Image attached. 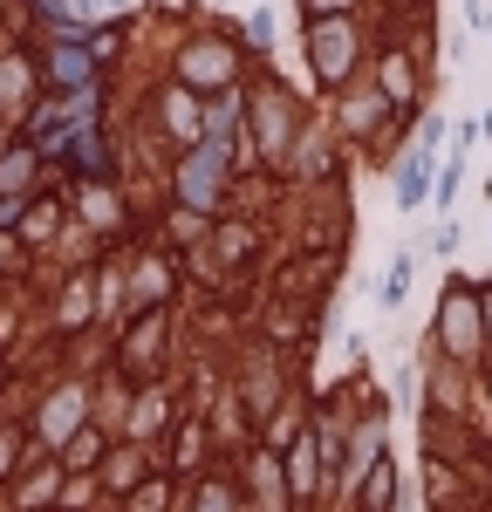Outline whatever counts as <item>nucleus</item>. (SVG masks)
Returning <instances> with one entry per match:
<instances>
[{
  "instance_id": "obj_1",
  "label": "nucleus",
  "mask_w": 492,
  "mask_h": 512,
  "mask_svg": "<svg viewBox=\"0 0 492 512\" xmlns=\"http://www.w3.org/2000/svg\"><path fill=\"white\" fill-rule=\"evenodd\" d=\"M82 424H89V383H55V390L41 396L35 431H28V437H35V451H48V458H55V451H62Z\"/></svg>"
},
{
  "instance_id": "obj_2",
  "label": "nucleus",
  "mask_w": 492,
  "mask_h": 512,
  "mask_svg": "<svg viewBox=\"0 0 492 512\" xmlns=\"http://www.w3.org/2000/svg\"><path fill=\"white\" fill-rule=\"evenodd\" d=\"M28 458H35V437L14 431V424H0V485H14V478L28 472Z\"/></svg>"
},
{
  "instance_id": "obj_3",
  "label": "nucleus",
  "mask_w": 492,
  "mask_h": 512,
  "mask_svg": "<svg viewBox=\"0 0 492 512\" xmlns=\"http://www.w3.org/2000/svg\"><path fill=\"white\" fill-rule=\"evenodd\" d=\"M212 171H219V151H205V158L185 164V198H192V205H205V198H212Z\"/></svg>"
},
{
  "instance_id": "obj_4",
  "label": "nucleus",
  "mask_w": 492,
  "mask_h": 512,
  "mask_svg": "<svg viewBox=\"0 0 492 512\" xmlns=\"http://www.w3.org/2000/svg\"><path fill=\"white\" fill-rule=\"evenodd\" d=\"M404 287H410V260H397V267L383 274V308H390V301H404Z\"/></svg>"
},
{
  "instance_id": "obj_5",
  "label": "nucleus",
  "mask_w": 492,
  "mask_h": 512,
  "mask_svg": "<svg viewBox=\"0 0 492 512\" xmlns=\"http://www.w3.org/2000/svg\"><path fill=\"white\" fill-rule=\"evenodd\" d=\"M417 192H424V158L404 164V205H417Z\"/></svg>"
},
{
  "instance_id": "obj_6",
  "label": "nucleus",
  "mask_w": 492,
  "mask_h": 512,
  "mask_svg": "<svg viewBox=\"0 0 492 512\" xmlns=\"http://www.w3.org/2000/svg\"><path fill=\"white\" fill-rule=\"evenodd\" d=\"M199 512H233V499H226V485H205V492H199Z\"/></svg>"
},
{
  "instance_id": "obj_7",
  "label": "nucleus",
  "mask_w": 492,
  "mask_h": 512,
  "mask_svg": "<svg viewBox=\"0 0 492 512\" xmlns=\"http://www.w3.org/2000/svg\"><path fill=\"white\" fill-rule=\"evenodd\" d=\"M96 7H103V0H76V14H96Z\"/></svg>"
}]
</instances>
